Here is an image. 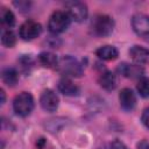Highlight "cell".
Returning <instances> with one entry per match:
<instances>
[{
  "label": "cell",
  "instance_id": "6da1fadb",
  "mask_svg": "<svg viewBox=\"0 0 149 149\" xmlns=\"http://www.w3.org/2000/svg\"><path fill=\"white\" fill-rule=\"evenodd\" d=\"M114 29V20L106 14H97L91 21V30L95 36L105 37L112 34Z\"/></svg>",
  "mask_w": 149,
  "mask_h": 149
},
{
  "label": "cell",
  "instance_id": "7a4b0ae2",
  "mask_svg": "<svg viewBox=\"0 0 149 149\" xmlns=\"http://www.w3.org/2000/svg\"><path fill=\"white\" fill-rule=\"evenodd\" d=\"M71 23V17L65 10H55L48 21V29L52 34H61L65 31Z\"/></svg>",
  "mask_w": 149,
  "mask_h": 149
},
{
  "label": "cell",
  "instance_id": "3957f363",
  "mask_svg": "<svg viewBox=\"0 0 149 149\" xmlns=\"http://www.w3.org/2000/svg\"><path fill=\"white\" fill-rule=\"evenodd\" d=\"M56 69L68 77H80L83 74V65L72 56H63Z\"/></svg>",
  "mask_w": 149,
  "mask_h": 149
},
{
  "label": "cell",
  "instance_id": "277c9868",
  "mask_svg": "<svg viewBox=\"0 0 149 149\" xmlns=\"http://www.w3.org/2000/svg\"><path fill=\"white\" fill-rule=\"evenodd\" d=\"M13 109L19 116H28L34 109V98L28 92L19 93L13 100Z\"/></svg>",
  "mask_w": 149,
  "mask_h": 149
},
{
  "label": "cell",
  "instance_id": "5b68a950",
  "mask_svg": "<svg viewBox=\"0 0 149 149\" xmlns=\"http://www.w3.org/2000/svg\"><path fill=\"white\" fill-rule=\"evenodd\" d=\"M65 12L69 14L71 20H74L76 22H83L86 20L88 14L87 6L81 1H66Z\"/></svg>",
  "mask_w": 149,
  "mask_h": 149
},
{
  "label": "cell",
  "instance_id": "8992f818",
  "mask_svg": "<svg viewBox=\"0 0 149 149\" xmlns=\"http://www.w3.org/2000/svg\"><path fill=\"white\" fill-rule=\"evenodd\" d=\"M41 33H42V26L34 20L24 21L21 24L20 30H19L20 37L24 41H31V40L38 37L41 35Z\"/></svg>",
  "mask_w": 149,
  "mask_h": 149
},
{
  "label": "cell",
  "instance_id": "52a82bcc",
  "mask_svg": "<svg viewBox=\"0 0 149 149\" xmlns=\"http://www.w3.org/2000/svg\"><path fill=\"white\" fill-rule=\"evenodd\" d=\"M132 27L139 36L149 42V16L144 14H135L132 17Z\"/></svg>",
  "mask_w": 149,
  "mask_h": 149
},
{
  "label": "cell",
  "instance_id": "ba28073f",
  "mask_svg": "<svg viewBox=\"0 0 149 149\" xmlns=\"http://www.w3.org/2000/svg\"><path fill=\"white\" fill-rule=\"evenodd\" d=\"M40 104L47 112H55L59 105V98L52 90H45L41 94Z\"/></svg>",
  "mask_w": 149,
  "mask_h": 149
},
{
  "label": "cell",
  "instance_id": "9c48e42d",
  "mask_svg": "<svg viewBox=\"0 0 149 149\" xmlns=\"http://www.w3.org/2000/svg\"><path fill=\"white\" fill-rule=\"evenodd\" d=\"M119 101H120V106L122 107V109L125 111H132L135 105H136V97L135 93L130 90V88H122L120 94H119Z\"/></svg>",
  "mask_w": 149,
  "mask_h": 149
},
{
  "label": "cell",
  "instance_id": "30bf717a",
  "mask_svg": "<svg viewBox=\"0 0 149 149\" xmlns=\"http://www.w3.org/2000/svg\"><path fill=\"white\" fill-rule=\"evenodd\" d=\"M129 56L139 65L149 63V49L142 45H133L129 49Z\"/></svg>",
  "mask_w": 149,
  "mask_h": 149
},
{
  "label": "cell",
  "instance_id": "8fae6325",
  "mask_svg": "<svg viewBox=\"0 0 149 149\" xmlns=\"http://www.w3.org/2000/svg\"><path fill=\"white\" fill-rule=\"evenodd\" d=\"M118 72L121 73L123 77L127 78H135V77H143V69L140 65L135 64H128V63H122L119 64L118 66Z\"/></svg>",
  "mask_w": 149,
  "mask_h": 149
},
{
  "label": "cell",
  "instance_id": "7c38bea8",
  "mask_svg": "<svg viewBox=\"0 0 149 149\" xmlns=\"http://www.w3.org/2000/svg\"><path fill=\"white\" fill-rule=\"evenodd\" d=\"M99 84L102 88L107 90V91H112L115 88L116 86V77L113 72L111 71H104L100 76H99Z\"/></svg>",
  "mask_w": 149,
  "mask_h": 149
},
{
  "label": "cell",
  "instance_id": "4fadbf2b",
  "mask_svg": "<svg viewBox=\"0 0 149 149\" xmlns=\"http://www.w3.org/2000/svg\"><path fill=\"white\" fill-rule=\"evenodd\" d=\"M95 55L104 61H113L119 56V51L114 45H104L97 49Z\"/></svg>",
  "mask_w": 149,
  "mask_h": 149
},
{
  "label": "cell",
  "instance_id": "5bb4252c",
  "mask_svg": "<svg viewBox=\"0 0 149 149\" xmlns=\"http://www.w3.org/2000/svg\"><path fill=\"white\" fill-rule=\"evenodd\" d=\"M58 90L65 94V95H69V97H73V95H77L79 93V87L73 84L70 79L68 78H63L59 80L58 83Z\"/></svg>",
  "mask_w": 149,
  "mask_h": 149
},
{
  "label": "cell",
  "instance_id": "9a60e30c",
  "mask_svg": "<svg viewBox=\"0 0 149 149\" xmlns=\"http://www.w3.org/2000/svg\"><path fill=\"white\" fill-rule=\"evenodd\" d=\"M58 61L59 59L57 58V56L52 52H49V51H43L38 55V62L44 68H49V69L57 68Z\"/></svg>",
  "mask_w": 149,
  "mask_h": 149
},
{
  "label": "cell",
  "instance_id": "2e32d148",
  "mask_svg": "<svg viewBox=\"0 0 149 149\" xmlns=\"http://www.w3.org/2000/svg\"><path fill=\"white\" fill-rule=\"evenodd\" d=\"M1 78L6 85L14 86L19 80V74L14 68H6L1 73Z\"/></svg>",
  "mask_w": 149,
  "mask_h": 149
},
{
  "label": "cell",
  "instance_id": "e0dca14e",
  "mask_svg": "<svg viewBox=\"0 0 149 149\" xmlns=\"http://www.w3.org/2000/svg\"><path fill=\"white\" fill-rule=\"evenodd\" d=\"M0 21L3 26L10 28L15 24V16L13 14V12L6 7H1V12H0Z\"/></svg>",
  "mask_w": 149,
  "mask_h": 149
},
{
  "label": "cell",
  "instance_id": "ac0fdd59",
  "mask_svg": "<svg viewBox=\"0 0 149 149\" xmlns=\"http://www.w3.org/2000/svg\"><path fill=\"white\" fill-rule=\"evenodd\" d=\"M1 43L7 48H13L16 43L15 34L10 29H3L1 33Z\"/></svg>",
  "mask_w": 149,
  "mask_h": 149
},
{
  "label": "cell",
  "instance_id": "d6986e66",
  "mask_svg": "<svg viewBox=\"0 0 149 149\" xmlns=\"http://www.w3.org/2000/svg\"><path fill=\"white\" fill-rule=\"evenodd\" d=\"M136 88H137V92L140 93L141 97L149 98V78L141 77L139 79V81H137Z\"/></svg>",
  "mask_w": 149,
  "mask_h": 149
},
{
  "label": "cell",
  "instance_id": "ffe728a7",
  "mask_svg": "<svg viewBox=\"0 0 149 149\" xmlns=\"http://www.w3.org/2000/svg\"><path fill=\"white\" fill-rule=\"evenodd\" d=\"M14 5L21 10V12H28L30 8V2L28 1H19V2H14Z\"/></svg>",
  "mask_w": 149,
  "mask_h": 149
},
{
  "label": "cell",
  "instance_id": "44dd1931",
  "mask_svg": "<svg viewBox=\"0 0 149 149\" xmlns=\"http://www.w3.org/2000/svg\"><path fill=\"white\" fill-rule=\"evenodd\" d=\"M141 121H142V123L149 129V107H147V108L143 111L142 116H141Z\"/></svg>",
  "mask_w": 149,
  "mask_h": 149
},
{
  "label": "cell",
  "instance_id": "7402d4cb",
  "mask_svg": "<svg viewBox=\"0 0 149 149\" xmlns=\"http://www.w3.org/2000/svg\"><path fill=\"white\" fill-rule=\"evenodd\" d=\"M111 149H129L123 142H121L120 140H114L111 143Z\"/></svg>",
  "mask_w": 149,
  "mask_h": 149
},
{
  "label": "cell",
  "instance_id": "603a6c76",
  "mask_svg": "<svg viewBox=\"0 0 149 149\" xmlns=\"http://www.w3.org/2000/svg\"><path fill=\"white\" fill-rule=\"evenodd\" d=\"M137 149H149V143L147 140H142L137 143Z\"/></svg>",
  "mask_w": 149,
  "mask_h": 149
},
{
  "label": "cell",
  "instance_id": "cb8c5ba5",
  "mask_svg": "<svg viewBox=\"0 0 149 149\" xmlns=\"http://www.w3.org/2000/svg\"><path fill=\"white\" fill-rule=\"evenodd\" d=\"M0 94H1V105H2V104H5V99H6V97H5V91H3V90H0Z\"/></svg>",
  "mask_w": 149,
  "mask_h": 149
}]
</instances>
